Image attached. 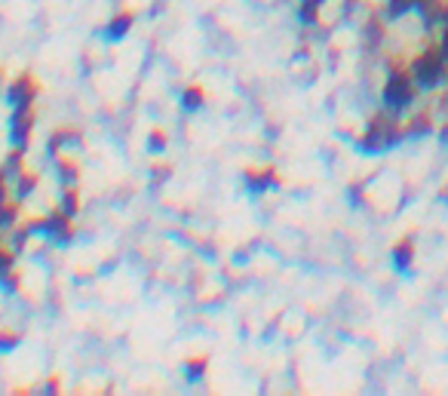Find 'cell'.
<instances>
[{
  "mask_svg": "<svg viewBox=\"0 0 448 396\" xmlns=\"http://www.w3.org/2000/svg\"><path fill=\"white\" fill-rule=\"evenodd\" d=\"M151 145H154V151H163V145H166L163 132H151Z\"/></svg>",
  "mask_w": 448,
  "mask_h": 396,
  "instance_id": "cell-12",
  "label": "cell"
},
{
  "mask_svg": "<svg viewBox=\"0 0 448 396\" xmlns=\"http://www.w3.org/2000/svg\"><path fill=\"white\" fill-rule=\"evenodd\" d=\"M276 185H280V179H276L274 169H249L246 172V188L252 194H265L267 188H276Z\"/></svg>",
  "mask_w": 448,
  "mask_h": 396,
  "instance_id": "cell-4",
  "label": "cell"
},
{
  "mask_svg": "<svg viewBox=\"0 0 448 396\" xmlns=\"http://www.w3.org/2000/svg\"><path fill=\"white\" fill-rule=\"evenodd\" d=\"M31 129H34V105H16V114H12V145L25 151Z\"/></svg>",
  "mask_w": 448,
  "mask_h": 396,
  "instance_id": "cell-2",
  "label": "cell"
},
{
  "mask_svg": "<svg viewBox=\"0 0 448 396\" xmlns=\"http://www.w3.org/2000/svg\"><path fill=\"white\" fill-rule=\"evenodd\" d=\"M415 98H418V83L411 80L409 65H402V68L393 65L387 83H384V108L390 114H402V111H409L415 105Z\"/></svg>",
  "mask_w": 448,
  "mask_h": 396,
  "instance_id": "cell-1",
  "label": "cell"
},
{
  "mask_svg": "<svg viewBox=\"0 0 448 396\" xmlns=\"http://www.w3.org/2000/svg\"><path fill=\"white\" fill-rule=\"evenodd\" d=\"M203 102H206V96H203V89H200V87H188V89H184L181 105H184V108H188V111L203 108Z\"/></svg>",
  "mask_w": 448,
  "mask_h": 396,
  "instance_id": "cell-9",
  "label": "cell"
},
{
  "mask_svg": "<svg viewBox=\"0 0 448 396\" xmlns=\"http://www.w3.org/2000/svg\"><path fill=\"white\" fill-rule=\"evenodd\" d=\"M129 28H132V16H129V12H120V16H114V19H111V25H108V37H111V40L126 37V34H129Z\"/></svg>",
  "mask_w": 448,
  "mask_h": 396,
  "instance_id": "cell-6",
  "label": "cell"
},
{
  "mask_svg": "<svg viewBox=\"0 0 448 396\" xmlns=\"http://www.w3.org/2000/svg\"><path fill=\"white\" fill-rule=\"evenodd\" d=\"M203 366H206V359H188V363H184V369H188V378L190 381H200L203 378Z\"/></svg>",
  "mask_w": 448,
  "mask_h": 396,
  "instance_id": "cell-10",
  "label": "cell"
},
{
  "mask_svg": "<svg viewBox=\"0 0 448 396\" xmlns=\"http://www.w3.org/2000/svg\"><path fill=\"white\" fill-rule=\"evenodd\" d=\"M411 261H415V246H411V240H400V243L393 246V264L400 267V271H409Z\"/></svg>",
  "mask_w": 448,
  "mask_h": 396,
  "instance_id": "cell-5",
  "label": "cell"
},
{
  "mask_svg": "<svg viewBox=\"0 0 448 396\" xmlns=\"http://www.w3.org/2000/svg\"><path fill=\"white\" fill-rule=\"evenodd\" d=\"M37 93H40L37 80H34L31 74H22V77H19V80L10 87V102H12V105H34Z\"/></svg>",
  "mask_w": 448,
  "mask_h": 396,
  "instance_id": "cell-3",
  "label": "cell"
},
{
  "mask_svg": "<svg viewBox=\"0 0 448 396\" xmlns=\"http://www.w3.org/2000/svg\"><path fill=\"white\" fill-rule=\"evenodd\" d=\"M22 341V335H19V332H0V350H12L16 348V344Z\"/></svg>",
  "mask_w": 448,
  "mask_h": 396,
  "instance_id": "cell-11",
  "label": "cell"
},
{
  "mask_svg": "<svg viewBox=\"0 0 448 396\" xmlns=\"http://www.w3.org/2000/svg\"><path fill=\"white\" fill-rule=\"evenodd\" d=\"M62 212H65V215H71V218L80 212V197H77V190L71 188V185H65V190H62Z\"/></svg>",
  "mask_w": 448,
  "mask_h": 396,
  "instance_id": "cell-8",
  "label": "cell"
},
{
  "mask_svg": "<svg viewBox=\"0 0 448 396\" xmlns=\"http://www.w3.org/2000/svg\"><path fill=\"white\" fill-rule=\"evenodd\" d=\"M37 175L34 172H22L16 179V200H25V197H31L34 194V188H37Z\"/></svg>",
  "mask_w": 448,
  "mask_h": 396,
  "instance_id": "cell-7",
  "label": "cell"
}]
</instances>
